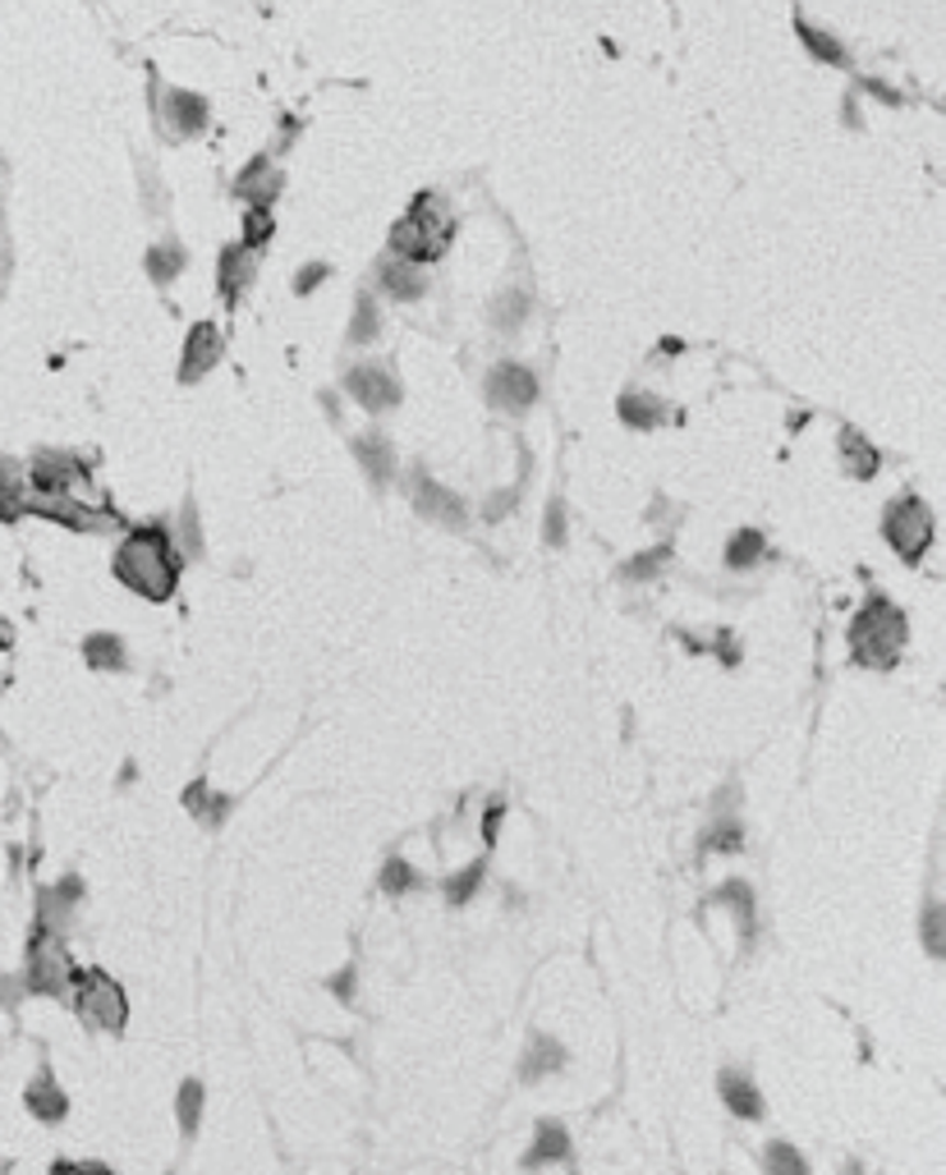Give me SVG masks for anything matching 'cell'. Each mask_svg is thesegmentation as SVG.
<instances>
[{"label": "cell", "instance_id": "7bdbcfd3", "mask_svg": "<svg viewBox=\"0 0 946 1175\" xmlns=\"http://www.w3.org/2000/svg\"><path fill=\"white\" fill-rule=\"evenodd\" d=\"M51 1175H115V1171L101 1166V1162H56Z\"/></svg>", "mask_w": 946, "mask_h": 1175}, {"label": "cell", "instance_id": "6da1fadb", "mask_svg": "<svg viewBox=\"0 0 946 1175\" xmlns=\"http://www.w3.org/2000/svg\"><path fill=\"white\" fill-rule=\"evenodd\" d=\"M115 579L147 597V602H170L175 588H180V552L170 546V533L162 524L124 533L115 552Z\"/></svg>", "mask_w": 946, "mask_h": 1175}, {"label": "cell", "instance_id": "5b68a950", "mask_svg": "<svg viewBox=\"0 0 946 1175\" xmlns=\"http://www.w3.org/2000/svg\"><path fill=\"white\" fill-rule=\"evenodd\" d=\"M882 533L891 542V552H897L905 565H919L933 542V514L928 506L919 501V496H901V501H891L887 514H882Z\"/></svg>", "mask_w": 946, "mask_h": 1175}, {"label": "cell", "instance_id": "836d02e7", "mask_svg": "<svg viewBox=\"0 0 946 1175\" xmlns=\"http://www.w3.org/2000/svg\"><path fill=\"white\" fill-rule=\"evenodd\" d=\"M528 308H533V303H528L524 290H505V295L497 299V308H492V322H497L501 331H515V326L528 318Z\"/></svg>", "mask_w": 946, "mask_h": 1175}, {"label": "cell", "instance_id": "c3c4849f", "mask_svg": "<svg viewBox=\"0 0 946 1175\" xmlns=\"http://www.w3.org/2000/svg\"><path fill=\"white\" fill-rule=\"evenodd\" d=\"M497 827H501V803L488 808V818H482V835H488V841H497Z\"/></svg>", "mask_w": 946, "mask_h": 1175}, {"label": "cell", "instance_id": "8fae6325", "mask_svg": "<svg viewBox=\"0 0 946 1175\" xmlns=\"http://www.w3.org/2000/svg\"><path fill=\"white\" fill-rule=\"evenodd\" d=\"M23 1102H29V1111L42 1120V1126H60V1120L69 1116V1098H65V1088L56 1084V1075H51V1065H42L33 1084L23 1088Z\"/></svg>", "mask_w": 946, "mask_h": 1175}, {"label": "cell", "instance_id": "d6a6232c", "mask_svg": "<svg viewBox=\"0 0 946 1175\" xmlns=\"http://www.w3.org/2000/svg\"><path fill=\"white\" fill-rule=\"evenodd\" d=\"M795 29H800V37H804V46L813 51V56H817V60H827V65H846V46H841V42H832V37H827L823 29H813V23H804V19L795 23Z\"/></svg>", "mask_w": 946, "mask_h": 1175}, {"label": "cell", "instance_id": "bcb514c9", "mask_svg": "<svg viewBox=\"0 0 946 1175\" xmlns=\"http://www.w3.org/2000/svg\"><path fill=\"white\" fill-rule=\"evenodd\" d=\"M326 280V267L318 263V267H309V271H299V280H294V290L299 295H309V290H318V285Z\"/></svg>", "mask_w": 946, "mask_h": 1175}, {"label": "cell", "instance_id": "30bf717a", "mask_svg": "<svg viewBox=\"0 0 946 1175\" xmlns=\"http://www.w3.org/2000/svg\"><path fill=\"white\" fill-rule=\"evenodd\" d=\"M79 900H84V882H79V877H60V882L51 886V891H42V900H37V928L65 936L69 923H74V909H79Z\"/></svg>", "mask_w": 946, "mask_h": 1175}, {"label": "cell", "instance_id": "ee69618b", "mask_svg": "<svg viewBox=\"0 0 946 1175\" xmlns=\"http://www.w3.org/2000/svg\"><path fill=\"white\" fill-rule=\"evenodd\" d=\"M515 501H520V487H510V491H497L492 501L482 506V519H501V514H505L510 506H515Z\"/></svg>", "mask_w": 946, "mask_h": 1175}, {"label": "cell", "instance_id": "8992f818", "mask_svg": "<svg viewBox=\"0 0 946 1175\" xmlns=\"http://www.w3.org/2000/svg\"><path fill=\"white\" fill-rule=\"evenodd\" d=\"M29 514H42V519H56V524L74 529V533H101L111 524L107 510H97L88 501H79L74 491H37L29 496Z\"/></svg>", "mask_w": 946, "mask_h": 1175}, {"label": "cell", "instance_id": "681fc988", "mask_svg": "<svg viewBox=\"0 0 946 1175\" xmlns=\"http://www.w3.org/2000/svg\"><path fill=\"white\" fill-rule=\"evenodd\" d=\"M5 647H14V630H10V620L0 616V652H5Z\"/></svg>", "mask_w": 946, "mask_h": 1175}, {"label": "cell", "instance_id": "8d00e7d4", "mask_svg": "<svg viewBox=\"0 0 946 1175\" xmlns=\"http://www.w3.org/2000/svg\"><path fill=\"white\" fill-rule=\"evenodd\" d=\"M377 326H381V312H377V303L364 295L359 303H354V322H349V341L354 345H368V341H377Z\"/></svg>", "mask_w": 946, "mask_h": 1175}, {"label": "cell", "instance_id": "b9f144b4", "mask_svg": "<svg viewBox=\"0 0 946 1175\" xmlns=\"http://www.w3.org/2000/svg\"><path fill=\"white\" fill-rule=\"evenodd\" d=\"M543 537H547V546H560V542H566V506H560V501H552V506H547Z\"/></svg>", "mask_w": 946, "mask_h": 1175}, {"label": "cell", "instance_id": "484cf974", "mask_svg": "<svg viewBox=\"0 0 946 1175\" xmlns=\"http://www.w3.org/2000/svg\"><path fill=\"white\" fill-rule=\"evenodd\" d=\"M84 662L92 670H124V639L120 634H88L84 639Z\"/></svg>", "mask_w": 946, "mask_h": 1175}, {"label": "cell", "instance_id": "d4e9b609", "mask_svg": "<svg viewBox=\"0 0 946 1175\" xmlns=\"http://www.w3.org/2000/svg\"><path fill=\"white\" fill-rule=\"evenodd\" d=\"M841 455H846L850 478H859V483H864V478H873V474H878V464H882V455H878L873 446H868V441H864L855 428L841 432Z\"/></svg>", "mask_w": 946, "mask_h": 1175}, {"label": "cell", "instance_id": "e575fe53", "mask_svg": "<svg viewBox=\"0 0 946 1175\" xmlns=\"http://www.w3.org/2000/svg\"><path fill=\"white\" fill-rule=\"evenodd\" d=\"M763 1162H767V1175H809V1162L790 1143H767Z\"/></svg>", "mask_w": 946, "mask_h": 1175}, {"label": "cell", "instance_id": "9c48e42d", "mask_svg": "<svg viewBox=\"0 0 946 1175\" xmlns=\"http://www.w3.org/2000/svg\"><path fill=\"white\" fill-rule=\"evenodd\" d=\"M533 396H538V381H533V373L524 368V363H497V368L488 373V400L505 413H524L533 404Z\"/></svg>", "mask_w": 946, "mask_h": 1175}, {"label": "cell", "instance_id": "2e32d148", "mask_svg": "<svg viewBox=\"0 0 946 1175\" xmlns=\"http://www.w3.org/2000/svg\"><path fill=\"white\" fill-rule=\"evenodd\" d=\"M566 1065V1047H560L556 1038H547V1033H538L528 1042V1052H524V1065H520V1079L524 1084H538V1079H547V1075H556V1069Z\"/></svg>", "mask_w": 946, "mask_h": 1175}, {"label": "cell", "instance_id": "ba28073f", "mask_svg": "<svg viewBox=\"0 0 946 1175\" xmlns=\"http://www.w3.org/2000/svg\"><path fill=\"white\" fill-rule=\"evenodd\" d=\"M345 386H349V396L372 413H387L400 404V381L391 377L387 363H359V368H349Z\"/></svg>", "mask_w": 946, "mask_h": 1175}, {"label": "cell", "instance_id": "44dd1931", "mask_svg": "<svg viewBox=\"0 0 946 1175\" xmlns=\"http://www.w3.org/2000/svg\"><path fill=\"white\" fill-rule=\"evenodd\" d=\"M248 253H253L248 244L221 253V295H225V299H240V295H244V285L253 280V267H258V263H253Z\"/></svg>", "mask_w": 946, "mask_h": 1175}, {"label": "cell", "instance_id": "ac0fdd59", "mask_svg": "<svg viewBox=\"0 0 946 1175\" xmlns=\"http://www.w3.org/2000/svg\"><path fill=\"white\" fill-rule=\"evenodd\" d=\"M23 514H29V483H23V468L14 459H0V519L14 524Z\"/></svg>", "mask_w": 946, "mask_h": 1175}, {"label": "cell", "instance_id": "7402d4cb", "mask_svg": "<svg viewBox=\"0 0 946 1175\" xmlns=\"http://www.w3.org/2000/svg\"><path fill=\"white\" fill-rule=\"evenodd\" d=\"M381 285H387V295H396V299H419L427 290V276H423V267L409 263V257H400V263L381 267Z\"/></svg>", "mask_w": 946, "mask_h": 1175}, {"label": "cell", "instance_id": "7a4b0ae2", "mask_svg": "<svg viewBox=\"0 0 946 1175\" xmlns=\"http://www.w3.org/2000/svg\"><path fill=\"white\" fill-rule=\"evenodd\" d=\"M905 639H910V630H905L901 607L882 592H868V602L850 620V662L864 670H891Z\"/></svg>", "mask_w": 946, "mask_h": 1175}, {"label": "cell", "instance_id": "603a6c76", "mask_svg": "<svg viewBox=\"0 0 946 1175\" xmlns=\"http://www.w3.org/2000/svg\"><path fill=\"white\" fill-rule=\"evenodd\" d=\"M621 418L630 428H657V423H667V404H661L657 396H648V390H625L621 396Z\"/></svg>", "mask_w": 946, "mask_h": 1175}, {"label": "cell", "instance_id": "7dc6e473", "mask_svg": "<svg viewBox=\"0 0 946 1175\" xmlns=\"http://www.w3.org/2000/svg\"><path fill=\"white\" fill-rule=\"evenodd\" d=\"M331 991H336L341 1001H349L354 997V969H341L336 978H331Z\"/></svg>", "mask_w": 946, "mask_h": 1175}, {"label": "cell", "instance_id": "4dcf8cb0", "mask_svg": "<svg viewBox=\"0 0 946 1175\" xmlns=\"http://www.w3.org/2000/svg\"><path fill=\"white\" fill-rule=\"evenodd\" d=\"M482 877H488V864H482V858H478V864H469V868H459L455 877H446V886H442V891H446V900H450V905H469V900H474V891L482 886Z\"/></svg>", "mask_w": 946, "mask_h": 1175}, {"label": "cell", "instance_id": "74e56055", "mask_svg": "<svg viewBox=\"0 0 946 1175\" xmlns=\"http://www.w3.org/2000/svg\"><path fill=\"white\" fill-rule=\"evenodd\" d=\"M671 561V546H653V552H644V556H634V561H625V579H634V584H644V579H653V574L661 569Z\"/></svg>", "mask_w": 946, "mask_h": 1175}, {"label": "cell", "instance_id": "f6af8a7d", "mask_svg": "<svg viewBox=\"0 0 946 1175\" xmlns=\"http://www.w3.org/2000/svg\"><path fill=\"white\" fill-rule=\"evenodd\" d=\"M23 991H29V987H23V978H0V1010H14Z\"/></svg>", "mask_w": 946, "mask_h": 1175}, {"label": "cell", "instance_id": "3957f363", "mask_svg": "<svg viewBox=\"0 0 946 1175\" xmlns=\"http://www.w3.org/2000/svg\"><path fill=\"white\" fill-rule=\"evenodd\" d=\"M69 997H74L79 1020L101 1033H124V1024H130V997H124V987L107 969H79Z\"/></svg>", "mask_w": 946, "mask_h": 1175}, {"label": "cell", "instance_id": "1f68e13d", "mask_svg": "<svg viewBox=\"0 0 946 1175\" xmlns=\"http://www.w3.org/2000/svg\"><path fill=\"white\" fill-rule=\"evenodd\" d=\"M739 845H745L739 818H717V822H712V831L703 835V850H708V854H735Z\"/></svg>", "mask_w": 946, "mask_h": 1175}, {"label": "cell", "instance_id": "5bb4252c", "mask_svg": "<svg viewBox=\"0 0 946 1175\" xmlns=\"http://www.w3.org/2000/svg\"><path fill=\"white\" fill-rule=\"evenodd\" d=\"M717 1088H722V1102L739 1120H763V1098H758V1088H754V1079L745 1075V1069H722Z\"/></svg>", "mask_w": 946, "mask_h": 1175}, {"label": "cell", "instance_id": "7c38bea8", "mask_svg": "<svg viewBox=\"0 0 946 1175\" xmlns=\"http://www.w3.org/2000/svg\"><path fill=\"white\" fill-rule=\"evenodd\" d=\"M221 358V331L212 322H202L189 331V345H185V358H180V381H198L216 368Z\"/></svg>", "mask_w": 946, "mask_h": 1175}, {"label": "cell", "instance_id": "ffe728a7", "mask_svg": "<svg viewBox=\"0 0 946 1175\" xmlns=\"http://www.w3.org/2000/svg\"><path fill=\"white\" fill-rule=\"evenodd\" d=\"M185 808H189V813H193L202 827H221L225 813H230V799L216 795V790L208 786V780H193V786L185 790Z\"/></svg>", "mask_w": 946, "mask_h": 1175}, {"label": "cell", "instance_id": "f1b7e54d", "mask_svg": "<svg viewBox=\"0 0 946 1175\" xmlns=\"http://www.w3.org/2000/svg\"><path fill=\"white\" fill-rule=\"evenodd\" d=\"M185 271V248L180 244H157L147 253V276L157 280V285H166V280H175Z\"/></svg>", "mask_w": 946, "mask_h": 1175}, {"label": "cell", "instance_id": "f35d334b", "mask_svg": "<svg viewBox=\"0 0 946 1175\" xmlns=\"http://www.w3.org/2000/svg\"><path fill=\"white\" fill-rule=\"evenodd\" d=\"M180 546H185L189 561L202 556V533H198V506L193 501H185V510H180Z\"/></svg>", "mask_w": 946, "mask_h": 1175}, {"label": "cell", "instance_id": "9a60e30c", "mask_svg": "<svg viewBox=\"0 0 946 1175\" xmlns=\"http://www.w3.org/2000/svg\"><path fill=\"white\" fill-rule=\"evenodd\" d=\"M354 455H359V464H364V474L372 478V487H387V483H391V474H396V451H391V441H387V436H377V432L354 436Z\"/></svg>", "mask_w": 946, "mask_h": 1175}, {"label": "cell", "instance_id": "f907efd6", "mask_svg": "<svg viewBox=\"0 0 946 1175\" xmlns=\"http://www.w3.org/2000/svg\"><path fill=\"white\" fill-rule=\"evenodd\" d=\"M5 1171H10V1162H5V1157H0V1175H5Z\"/></svg>", "mask_w": 946, "mask_h": 1175}, {"label": "cell", "instance_id": "60d3db41", "mask_svg": "<svg viewBox=\"0 0 946 1175\" xmlns=\"http://www.w3.org/2000/svg\"><path fill=\"white\" fill-rule=\"evenodd\" d=\"M271 234V217H267V207H253V212L244 217V244L248 248H258L263 240Z\"/></svg>", "mask_w": 946, "mask_h": 1175}, {"label": "cell", "instance_id": "4316f807", "mask_svg": "<svg viewBox=\"0 0 946 1175\" xmlns=\"http://www.w3.org/2000/svg\"><path fill=\"white\" fill-rule=\"evenodd\" d=\"M763 556H767V537L758 529H739L726 542V569H754Z\"/></svg>", "mask_w": 946, "mask_h": 1175}, {"label": "cell", "instance_id": "f546056e", "mask_svg": "<svg viewBox=\"0 0 946 1175\" xmlns=\"http://www.w3.org/2000/svg\"><path fill=\"white\" fill-rule=\"evenodd\" d=\"M175 1116H180L185 1139H193V1134H198V1120H202V1084H198V1079H185V1084H180V1098H175Z\"/></svg>", "mask_w": 946, "mask_h": 1175}, {"label": "cell", "instance_id": "cb8c5ba5", "mask_svg": "<svg viewBox=\"0 0 946 1175\" xmlns=\"http://www.w3.org/2000/svg\"><path fill=\"white\" fill-rule=\"evenodd\" d=\"M712 905H726L735 909V919H739V932H745V942L754 936V891H749V882H722L717 891H712Z\"/></svg>", "mask_w": 946, "mask_h": 1175}, {"label": "cell", "instance_id": "4fadbf2b", "mask_svg": "<svg viewBox=\"0 0 946 1175\" xmlns=\"http://www.w3.org/2000/svg\"><path fill=\"white\" fill-rule=\"evenodd\" d=\"M84 464L74 455H37L33 459V487L37 491H79Z\"/></svg>", "mask_w": 946, "mask_h": 1175}, {"label": "cell", "instance_id": "d6986e66", "mask_svg": "<svg viewBox=\"0 0 946 1175\" xmlns=\"http://www.w3.org/2000/svg\"><path fill=\"white\" fill-rule=\"evenodd\" d=\"M166 115L175 124V134H202V124H208V101L175 88V92H166Z\"/></svg>", "mask_w": 946, "mask_h": 1175}, {"label": "cell", "instance_id": "ab89813d", "mask_svg": "<svg viewBox=\"0 0 946 1175\" xmlns=\"http://www.w3.org/2000/svg\"><path fill=\"white\" fill-rule=\"evenodd\" d=\"M924 942H928V955L942 960V900H928L924 909Z\"/></svg>", "mask_w": 946, "mask_h": 1175}, {"label": "cell", "instance_id": "d590c367", "mask_svg": "<svg viewBox=\"0 0 946 1175\" xmlns=\"http://www.w3.org/2000/svg\"><path fill=\"white\" fill-rule=\"evenodd\" d=\"M377 882H381V891H387V896H409V891L419 886V873L409 868L404 858H387V864H381V877H377Z\"/></svg>", "mask_w": 946, "mask_h": 1175}, {"label": "cell", "instance_id": "277c9868", "mask_svg": "<svg viewBox=\"0 0 946 1175\" xmlns=\"http://www.w3.org/2000/svg\"><path fill=\"white\" fill-rule=\"evenodd\" d=\"M74 978H79V964L69 960L65 936L37 928L33 942H29V969H23V987L37 991V997H69Z\"/></svg>", "mask_w": 946, "mask_h": 1175}, {"label": "cell", "instance_id": "52a82bcc", "mask_svg": "<svg viewBox=\"0 0 946 1175\" xmlns=\"http://www.w3.org/2000/svg\"><path fill=\"white\" fill-rule=\"evenodd\" d=\"M409 491H414V510L432 524H446V529H465L469 524V510L459 501L455 491H446L442 483H432L423 468H414V478H409Z\"/></svg>", "mask_w": 946, "mask_h": 1175}, {"label": "cell", "instance_id": "e0dca14e", "mask_svg": "<svg viewBox=\"0 0 946 1175\" xmlns=\"http://www.w3.org/2000/svg\"><path fill=\"white\" fill-rule=\"evenodd\" d=\"M552 1162H570V1134L556 1120H538V1134L528 1143L524 1166H552Z\"/></svg>", "mask_w": 946, "mask_h": 1175}, {"label": "cell", "instance_id": "83f0119b", "mask_svg": "<svg viewBox=\"0 0 946 1175\" xmlns=\"http://www.w3.org/2000/svg\"><path fill=\"white\" fill-rule=\"evenodd\" d=\"M235 189H240L244 198H253V202H267V198L280 189V175H276V170L263 162V156H258V162H253V166L240 175V185H235Z\"/></svg>", "mask_w": 946, "mask_h": 1175}]
</instances>
